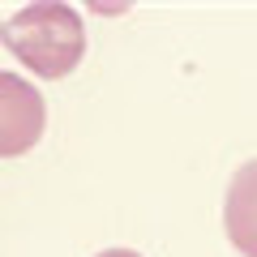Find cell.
I'll return each mask as SVG.
<instances>
[{"label": "cell", "mask_w": 257, "mask_h": 257, "mask_svg": "<svg viewBox=\"0 0 257 257\" xmlns=\"http://www.w3.org/2000/svg\"><path fill=\"white\" fill-rule=\"evenodd\" d=\"M0 43L26 69H35V77H69L86 52V30L77 9L60 0H35L0 22Z\"/></svg>", "instance_id": "cell-1"}, {"label": "cell", "mask_w": 257, "mask_h": 257, "mask_svg": "<svg viewBox=\"0 0 257 257\" xmlns=\"http://www.w3.org/2000/svg\"><path fill=\"white\" fill-rule=\"evenodd\" d=\"M47 103L26 77L0 73V159H18L43 138Z\"/></svg>", "instance_id": "cell-2"}, {"label": "cell", "mask_w": 257, "mask_h": 257, "mask_svg": "<svg viewBox=\"0 0 257 257\" xmlns=\"http://www.w3.org/2000/svg\"><path fill=\"white\" fill-rule=\"evenodd\" d=\"M223 227L244 257H257V159L231 176L227 202H223Z\"/></svg>", "instance_id": "cell-3"}, {"label": "cell", "mask_w": 257, "mask_h": 257, "mask_svg": "<svg viewBox=\"0 0 257 257\" xmlns=\"http://www.w3.org/2000/svg\"><path fill=\"white\" fill-rule=\"evenodd\" d=\"M99 257H142V253H133V248H107V253H99Z\"/></svg>", "instance_id": "cell-4"}]
</instances>
